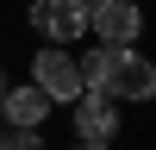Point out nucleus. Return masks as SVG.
<instances>
[{"mask_svg": "<svg viewBox=\"0 0 156 150\" xmlns=\"http://www.w3.org/2000/svg\"><path fill=\"white\" fill-rule=\"evenodd\" d=\"M0 94H6V75H0Z\"/></svg>", "mask_w": 156, "mask_h": 150, "instance_id": "1a4fd4ad", "label": "nucleus"}, {"mask_svg": "<svg viewBox=\"0 0 156 150\" xmlns=\"http://www.w3.org/2000/svg\"><path fill=\"white\" fill-rule=\"evenodd\" d=\"M87 31H100V44H137L144 12H137L131 0H94V6H87Z\"/></svg>", "mask_w": 156, "mask_h": 150, "instance_id": "39448f33", "label": "nucleus"}, {"mask_svg": "<svg viewBox=\"0 0 156 150\" xmlns=\"http://www.w3.org/2000/svg\"><path fill=\"white\" fill-rule=\"evenodd\" d=\"M0 150H44V138H37V131H19V138H6Z\"/></svg>", "mask_w": 156, "mask_h": 150, "instance_id": "0eeeda50", "label": "nucleus"}, {"mask_svg": "<svg viewBox=\"0 0 156 150\" xmlns=\"http://www.w3.org/2000/svg\"><path fill=\"white\" fill-rule=\"evenodd\" d=\"M81 88H94V94L106 100H156V62L137 56L131 44H100L81 56Z\"/></svg>", "mask_w": 156, "mask_h": 150, "instance_id": "f257e3e1", "label": "nucleus"}, {"mask_svg": "<svg viewBox=\"0 0 156 150\" xmlns=\"http://www.w3.org/2000/svg\"><path fill=\"white\" fill-rule=\"evenodd\" d=\"M0 144H6V131H0Z\"/></svg>", "mask_w": 156, "mask_h": 150, "instance_id": "9d476101", "label": "nucleus"}, {"mask_svg": "<svg viewBox=\"0 0 156 150\" xmlns=\"http://www.w3.org/2000/svg\"><path fill=\"white\" fill-rule=\"evenodd\" d=\"M25 19H31V31L44 38V44H75V38L87 31V6L81 0H31Z\"/></svg>", "mask_w": 156, "mask_h": 150, "instance_id": "7ed1b4c3", "label": "nucleus"}, {"mask_svg": "<svg viewBox=\"0 0 156 150\" xmlns=\"http://www.w3.org/2000/svg\"><path fill=\"white\" fill-rule=\"evenodd\" d=\"M69 106H75V138H94V144H112V131L125 125V106L106 100V94H94V88L75 94Z\"/></svg>", "mask_w": 156, "mask_h": 150, "instance_id": "20e7f679", "label": "nucleus"}, {"mask_svg": "<svg viewBox=\"0 0 156 150\" xmlns=\"http://www.w3.org/2000/svg\"><path fill=\"white\" fill-rule=\"evenodd\" d=\"M69 150H112V144H94V138H75Z\"/></svg>", "mask_w": 156, "mask_h": 150, "instance_id": "6e6552de", "label": "nucleus"}, {"mask_svg": "<svg viewBox=\"0 0 156 150\" xmlns=\"http://www.w3.org/2000/svg\"><path fill=\"white\" fill-rule=\"evenodd\" d=\"M50 106H56V100H50L37 81H25V88H6V94H0V119H12L19 131H37Z\"/></svg>", "mask_w": 156, "mask_h": 150, "instance_id": "423d86ee", "label": "nucleus"}, {"mask_svg": "<svg viewBox=\"0 0 156 150\" xmlns=\"http://www.w3.org/2000/svg\"><path fill=\"white\" fill-rule=\"evenodd\" d=\"M31 81L44 88L50 100H62V106H69L75 94H87V88H81V62H75V50H69V44H44V50H37Z\"/></svg>", "mask_w": 156, "mask_h": 150, "instance_id": "f03ea898", "label": "nucleus"}]
</instances>
